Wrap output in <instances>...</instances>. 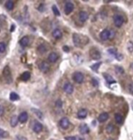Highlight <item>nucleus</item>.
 I'll list each match as a JSON object with an SVG mask.
<instances>
[{
	"instance_id": "f257e3e1",
	"label": "nucleus",
	"mask_w": 133,
	"mask_h": 140,
	"mask_svg": "<svg viewBox=\"0 0 133 140\" xmlns=\"http://www.w3.org/2000/svg\"><path fill=\"white\" fill-rule=\"evenodd\" d=\"M84 37H85L84 35H78V34H73V41L76 47H82V45H86V43H84V42L82 41V38H84Z\"/></svg>"
},
{
	"instance_id": "f03ea898",
	"label": "nucleus",
	"mask_w": 133,
	"mask_h": 140,
	"mask_svg": "<svg viewBox=\"0 0 133 140\" xmlns=\"http://www.w3.org/2000/svg\"><path fill=\"white\" fill-rule=\"evenodd\" d=\"M113 22L114 25H116L117 27H120L121 25H123L124 23V18L120 15H115L113 16Z\"/></svg>"
},
{
	"instance_id": "7ed1b4c3",
	"label": "nucleus",
	"mask_w": 133,
	"mask_h": 140,
	"mask_svg": "<svg viewBox=\"0 0 133 140\" xmlns=\"http://www.w3.org/2000/svg\"><path fill=\"white\" fill-rule=\"evenodd\" d=\"M73 78L76 83H78V84H82V83L83 82L84 76H83V75H82L81 72H75V73L73 74Z\"/></svg>"
},
{
	"instance_id": "20e7f679",
	"label": "nucleus",
	"mask_w": 133,
	"mask_h": 140,
	"mask_svg": "<svg viewBox=\"0 0 133 140\" xmlns=\"http://www.w3.org/2000/svg\"><path fill=\"white\" fill-rule=\"evenodd\" d=\"M38 67H39V69L41 70L42 72H44V73H47L49 69H50V66H49V64L47 62H41V63H39L38 65Z\"/></svg>"
},
{
	"instance_id": "39448f33",
	"label": "nucleus",
	"mask_w": 133,
	"mask_h": 140,
	"mask_svg": "<svg viewBox=\"0 0 133 140\" xmlns=\"http://www.w3.org/2000/svg\"><path fill=\"white\" fill-rule=\"evenodd\" d=\"M90 55H91V57L93 60H99L101 58V53L95 48H92V50L90 52Z\"/></svg>"
},
{
	"instance_id": "423d86ee",
	"label": "nucleus",
	"mask_w": 133,
	"mask_h": 140,
	"mask_svg": "<svg viewBox=\"0 0 133 140\" xmlns=\"http://www.w3.org/2000/svg\"><path fill=\"white\" fill-rule=\"evenodd\" d=\"M73 9H74V6H73V4L72 2H67L65 4V6H64V13L66 15L71 14L73 11Z\"/></svg>"
},
{
	"instance_id": "0eeeda50",
	"label": "nucleus",
	"mask_w": 133,
	"mask_h": 140,
	"mask_svg": "<svg viewBox=\"0 0 133 140\" xmlns=\"http://www.w3.org/2000/svg\"><path fill=\"white\" fill-rule=\"evenodd\" d=\"M100 38L103 41L110 39V29H104L103 31H101L100 34Z\"/></svg>"
},
{
	"instance_id": "6e6552de",
	"label": "nucleus",
	"mask_w": 133,
	"mask_h": 140,
	"mask_svg": "<svg viewBox=\"0 0 133 140\" xmlns=\"http://www.w3.org/2000/svg\"><path fill=\"white\" fill-rule=\"evenodd\" d=\"M60 124V127L63 128V129H67L70 126V121L67 117H63L59 122Z\"/></svg>"
},
{
	"instance_id": "1a4fd4ad",
	"label": "nucleus",
	"mask_w": 133,
	"mask_h": 140,
	"mask_svg": "<svg viewBox=\"0 0 133 140\" xmlns=\"http://www.w3.org/2000/svg\"><path fill=\"white\" fill-rule=\"evenodd\" d=\"M63 90L66 94H72L73 92V86L71 83H65L63 86Z\"/></svg>"
},
{
	"instance_id": "9d476101",
	"label": "nucleus",
	"mask_w": 133,
	"mask_h": 140,
	"mask_svg": "<svg viewBox=\"0 0 133 140\" xmlns=\"http://www.w3.org/2000/svg\"><path fill=\"white\" fill-rule=\"evenodd\" d=\"M33 130L35 133H40L42 130H43V125L40 123V122H37L35 121L34 123V126H33Z\"/></svg>"
},
{
	"instance_id": "9b49d317",
	"label": "nucleus",
	"mask_w": 133,
	"mask_h": 140,
	"mask_svg": "<svg viewBox=\"0 0 133 140\" xmlns=\"http://www.w3.org/2000/svg\"><path fill=\"white\" fill-rule=\"evenodd\" d=\"M79 131L80 133L82 134V135H85V134H88L90 132V129H89V127L85 123H83L82 124L81 126L79 127Z\"/></svg>"
},
{
	"instance_id": "f8f14e48",
	"label": "nucleus",
	"mask_w": 133,
	"mask_h": 140,
	"mask_svg": "<svg viewBox=\"0 0 133 140\" xmlns=\"http://www.w3.org/2000/svg\"><path fill=\"white\" fill-rule=\"evenodd\" d=\"M18 120L20 123H25L26 121L28 120V114L26 112H22L21 114L19 115Z\"/></svg>"
},
{
	"instance_id": "ddd939ff",
	"label": "nucleus",
	"mask_w": 133,
	"mask_h": 140,
	"mask_svg": "<svg viewBox=\"0 0 133 140\" xmlns=\"http://www.w3.org/2000/svg\"><path fill=\"white\" fill-rule=\"evenodd\" d=\"M48 60L50 61L51 63H55L58 60V55L56 53H54V52H52L48 56Z\"/></svg>"
},
{
	"instance_id": "4468645a",
	"label": "nucleus",
	"mask_w": 133,
	"mask_h": 140,
	"mask_svg": "<svg viewBox=\"0 0 133 140\" xmlns=\"http://www.w3.org/2000/svg\"><path fill=\"white\" fill-rule=\"evenodd\" d=\"M52 35H53V36H54L55 39H60L62 36H63V34H62V31H61L59 28H55L53 31V33H52Z\"/></svg>"
},
{
	"instance_id": "2eb2a0df",
	"label": "nucleus",
	"mask_w": 133,
	"mask_h": 140,
	"mask_svg": "<svg viewBox=\"0 0 133 140\" xmlns=\"http://www.w3.org/2000/svg\"><path fill=\"white\" fill-rule=\"evenodd\" d=\"M87 114H88V112H87L86 109H81L77 113V117L80 119H83V118H85L87 117Z\"/></svg>"
},
{
	"instance_id": "dca6fc26",
	"label": "nucleus",
	"mask_w": 133,
	"mask_h": 140,
	"mask_svg": "<svg viewBox=\"0 0 133 140\" xmlns=\"http://www.w3.org/2000/svg\"><path fill=\"white\" fill-rule=\"evenodd\" d=\"M89 16H88V13L85 12V11H81L79 14V18L82 22H85L86 20L88 19Z\"/></svg>"
},
{
	"instance_id": "f3484780",
	"label": "nucleus",
	"mask_w": 133,
	"mask_h": 140,
	"mask_svg": "<svg viewBox=\"0 0 133 140\" xmlns=\"http://www.w3.org/2000/svg\"><path fill=\"white\" fill-rule=\"evenodd\" d=\"M109 119V114L108 113H101L100 115V117H99V121L101 122V123H103V122H106V121Z\"/></svg>"
},
{
	"instance_id": "a211bd4d",
	"label": "nucleus",
	"mask_w": 133,
	"mask_h": 140,
	"mask_svg": "<svg viewBox=\"0 0 133 140\" xmlns=\"http://www.w3.org/2000/svg\"><path fill=\"white\" fill-rule=\"evenodd\" d=\"M20 45H21L22 47H27V46L29 45L28 36H23V37L21 38V40H20Z\"/></svg>"
},
{
	"instance_id": "6ab92c4d",
	"label": "nucleus",
	"mask_w": 133,
	"mask_h": 140,
	"mask_svg": "<svg viewBox=\"0 0 133 140\" xmlns=\"http://www.w3.org/2000/svg\"><path fill=\"white\" fill-rule=\"evenodd\" d=\"M4 76L6 77V79L11 80V73H10V69L8 67H6L4 69Z\"/></svg>"
},
{
	"instance_id": "aec40b11",
	"label": "nucleus",
	"mask_w": 133,
	"mask_h": 140,
	"mask_svg": "<svg viewBox=\"0 0 133 140\" xmlns=\"http://www.w3.org/2000/svg\"><path fill=\"white\" fill-rule=\"evenodd\" d=\"M18 122H19L18 117H17L16 116H13L12 117H11V120H10V124H11V127H16V125H17V123H18Z\"/></svg>"
},
{
	"instance_id": "412c9836",
	"label": "nucleus",
	"mask_w": 133,
	"mask_h": 140,
	"mask_svg": "<svg viewBox=\"0 0 133 140\" xmlns=\"http://www.w3.org/2000/svg\"><path fill=\"white\" fill-rule=\"evenodd\" d=\"M103 76H104L105 80H106L108 83H111H111H115V79H114L111 75H109V74H103Z\"/></svg>"
},
{
	"instance_id": "4be33fe9",
	"label": "nucleus",
	"mask_w": 133,
	"mask_h": 140,
	"mask_svg": "<svg viewBox=\"0 0 133 140\" xmlns=\"http://www.w3.org/2000/svg\"><path fill=\"white\" fill-rule=\"evenodd\" d=\"M5 6H6V9H7V10H12L13 8H14L15 4H14V2H13L12 0H8V1H6V2Z\"/></svg>"
},
{
	"instance_id": "5701e85b",
	"label": "nucleus",
	"mask_w": 133,
	"mask_h": 140,
	"mask_svg": "<svg viewBox=\"0 0 133 140\" xmlns=\"http://www.w3.org/2000/svg\"><path fill=\"white\" fill-rule=\"evenodd\" d=\"M30 77H31V75L29 72H24L22 74V76H21V79L23 81H27V80L30 79Z\"/></svg>"
},
{
	"instance_id": "b1692460",
	"label": "nucleus",
	"mask_w": 133,
	"mask_h": 140,
	"mask_svg": "<svg viewBox=\"0 0 133 140\" xmlns=\"http://www.w3.org/2000/svg\"><path fill=\"white\" fill-rule=\"evenodd\" d=\"M115 120H116V122H117L118 124H122L123 123V117L121 116L120 114H116L115 115Z\"/></svg>"
},
{
	"instance_id": "393cba45",
	"label": "nucleus",
	"mask_w": 133,
	"mask_h": 140,
	"mask_svg": "<svg viewBox=\"0 0 133 140\" xmlns=\"http://www.w3.org/2000/svg\"><path fill=\"white\" fill-rule=\"evenodd\" d=\"M37 50H38V52H39L40 54H44V53H45V52L47 51V47H46L44 44H41L39 47H38Z\"/></svg>"
},
{
	"instance_id": "a878e982",
	"label": "nucleus",
	"mask_w": 133,
	"mask_h": 140,
	"mask_svg": "<svg viewBox=\"0 0 133 140\" xmlns=\"http://www.w3.org/2000/svg\"><path fill=\"white\" fill-rule=\"evenodd\" d=\"M9 98L11 101H16V100H18L19 99V95L15 92H12L9 95Z\"/></svg>"
},
{
	"instance_id": "bb28decb",
	"label": "nucleus",
	"mask_w": 133,
	"mask_h": 140,
	"mask_svg": "<svg viewBox=\"0 0 133 140\" xmlns=\"http://www.w3.org/2000/svg\"><path fill=\"white\" fill-rule=\"evenodd\" d=\"M114 69H115L117 74H120V75H123L124 74V69L121 67H120V66H116Z\"/></svg>"
},
{
	"instance_id": "cd10ccee",
	"label": "nucleus",
	"mask_w": 133,
	"mask_h": 140,
	"mask_svg": "<svg viewBox=\"0 0 133 140\" xmlns=\"http://www.w3.org/2000/svg\"><path fill=\"white\" fill-rule=\"evenodd\" d=\"M108 53L111 55V56H114V57H116V55L118 54L116 48H109L108 49Z\"/></svg>"
},
{
	"instance_id": "c85d7f7f",
	"label": "nucleus",
	"mask_w": 133,
	"mask_h": 140,
	"mask_svg": "<svg viewBox=\"0 0 133 140\" xmlns=\"http://www.w3.org/2000/svg\"><path fill=\"white\" fill-rule=\"evenodd\" d=\"M101 65V62H98V63H96V64H93L92 67H91V68H92L93 71H97V70L100 68Z\"/></svg>"
},
{
	"instance_id": "c756f323",
	"label": "nucleus",
	"mask_w": 133,
	"mask_h": 140,
	"mask_svg": "<svg viewBox=\"0 0 133 140\" xmlns=\"http://www.w3.org/2000/svg\"><path fill=\"white\" fill-rule=\"evenodd\" d=\"M52 9H53V12H54V14L55 15V16H59L61 15L60 14V11H59V9L57 8V6H55V5H54V6H52Z\"/></svg>"
},
{
	"instance_id": "7c9ffc66",
	"label": "nucleus",
	"mask_w": 133,
	"mask_h": 140,
	"mask_svg": "<svg viewBox=\"0 0 133 140\" xmlns=\"http://www.w3.org/2000/svg\"><path fill=\"white\" fill-rule=\"evenodd\" d=\"M8 136H9V135H8V133H7L6 131H5L4 129H2V128H0V137L5 138V137H7Z\"/></svg>"
},
{
	"instance_id": "2f4dec72",
	"label": "nucleus",
	"mask_w": 133,
	"mask_h": 140,
	"mask_svg": "<svg viewBox=\"0 0 133 140\" xmlns=\"http://www.w3.org/2000/svg\"><path fill=\"white\" fill-rule=\"evenodd\" d=\"M106 131H107L108 133H112L114 131V126L112 124H109L106 127Z\"/></svg>"
},
{
	"instance_id": "473e14b6",
	"label": "nucleus",
	"mask_w": 133,
	"mask_h": 140,
	"mask_svg": "<svg viewBox=\"0 0 133 140\" xmlns=\"http://www.w3.org/2000/svg\"><path fill=\"white\" fill-rule=\"evenodd\" d=\"M6 44L4 42H0V53H4L6 51Z\"/></svg>"
},
{
	"instance_id": "72a5a7b5",
	"label": "nucleus",
	"mask_w": 133,
	"mask_h": 140,
	"mask_svg": "<svg viewBox=\"0 0 133 140\" xmlns=\"http://www.w3.org/2000/svg\"><path fill=\"white\" fill-rule=\"evenodd\" d=\"M127 48H128L129 52H133V42L132 41H130L129 43H128Z\"/></svg>"
},
{
	"instance_id": "f704fd0d",
	"label": "nucleus",
	"mask_w": 133,
	"mask_h": 140,
	"mask_svg": "<svg viewBox=\"0 0 133 140\" xmlns=\"http://www.w3.org/2000/svg\"><path fill=\"white\" fill-rule=\"evenodd\" d=\"M116 59L119 61H121L122 59H123V56L121 54H120V53H118L117 55H116Z\"/></svg>"
},
{
	"instance_id": "c9c22d12",
	"label": "nucleus",
	"mask_w": 133,
	"mask_h": 140,
	"mask_svg": "<svg viewBox=\"0 0 133 140\" xmlns=\"http://www.w3.org/2000/svg\"><path fill=\"white\" fill-rule=\"evenodd\" d=\"M114 36H115V31L112 29H110V39H112Z\"/></svg>"
},
{
	"instance_id": "e433bc0d",
	"label": "nucleus",
	"mask_w": 133,
	"mask_h": 140,
	"mask_svg": "<svg viewBox=\"0 0 133 140\" xmlns=\"http://www.w3.org/2000/svg\"><path fill=\"white\" fill-rule=\"evenodd\" d=\"M129 91H130V93L133 94V83H130L129 85Z\"/></svg>"
},
{
	"instance_id": "4c0bfd02",
	"label": "nucleus",
	"mask_w": 133,
	"mask_h": 140,
	"mask_svg": "<svg viewBox=\"0 0 133 140\" xmlns=\"http://www.w3.org/2000/svg\"><path fill=\"white\" fill-rule=\"evenodd\" d=\"M62 105H63V103H62V101H61V100H57L56 103H55V105H56L57 107H61V106H62Z\"/></svg>"
},
{
	"instance_id": "58836bf2",
	"label": "nucleus",
	"mask_w": 133,
	"mask_h": 140,
	"mask_svg": "<svg viewBox=\"0 0 133 140\" xmlns=\"http://www.w3.org/2000/svg\"><path fill=\"white\" fill-rule=\"evenodd\" d=\"M4 112H5V109H4V107L2 106V105H0V117H1V116H3Z\"/></svg>"
},
{
	"instance_id": "ea45409f",
	"label": "nucleus",
	"mask_w": 133,
	"mask_h": 140,
	"mask_svg": "<svg viewBox=\"0 0 133 140\" xmlns=\"http://www.w3.org/2000/svg\"><path fill=\"white\" fill-rule=\"evenodd\" d=\"M65 140H76V137H66Z\"/></svg>"
},
{
	"instance_id": "a19ab883",
	"label": "nucleus",
	"mask_w": 133,
	"mask_h": 140,
	"mask_svg": "<svg viewBox=\"0 0 133 140\" xmlns=\"http://www.w3.org/2000/svg\"><path fill=\"white\" fill-rule=\"evenodd\" d=\"M63 51H64V52H66V53H68V52L70 51V48L68 47L67 46H64V47H63Z\"/></svg>"
},
{
	"instance_id": "79ce46f5",
	"label": "nucleus",
	"mask_w": 133,
	"mask_h": 140,
	"mask_svg": "<svg viewBox=\"0 0 133 140\" xmlns=\"http://www.w3.org/2000/svg\"><path fill=\"white\" fill-rule=\"evenodd\" d=\"M92 84H93V86H98V85H99L98 81H97L96 79H94V78L92 79Z\"/></svg>"
},
{
	"instance_id": "37998d69",
	"label": "nucleus",
	"mask_w": 133,
	"mask_h": 140,
	"mask_svg": "<svg viewBox=\"0 0 133 140\" xmlns=\"http://www.w3.org/2000/svg\"><path fill=\"white\" fill-rule=\"evenodd\" d=\"M76 140H84V138L82 137H76Z\"/></svg>"
},
{
	"instance_id": "c03bdc74",
	"label": "nucleus",
	"mask_w": 133,
	"mask_h": 140,
	"mask_svg": "<svg viewBox=\"0 0 133 140\" xmlns=\"http://www.w3.org/2000/svg\"><path fill=\"white\" fill-rule=\"evenodd\" d=\"M17 140H26L25 138V137H18V138H17Z\"/></svg>"
},
{
	"instance_id": "a18cd8bd",
	"label": "nucleus",
	"mask_w": 133,
	"mask_h": 140,
	"mask_svg": "<svg viewBox=\"0 0 133 140\" xmlns=\"http://www.w3.org/2000/svg\"><path fill=\"white\" fill-rule=\"evenodd\" d=\"M15 25H12V26H11V31H14V30H15Z\"/></svg>"
},
{
	"instance_id": "49530a36",
	"label": "nucleus",
	"mask_w": 133,
	"mask_h": 140,
	"mask_svg": "<svg viewBox=\"0 0 133 140\" xmlns=\"http://www.w3.org/2000/svg\"><path fill=\"white\" fill-rule=\"evenodd\" d=\"M130 68H131V69L133 70V63L131 64V65H130Z\"/></svg>"
},
{
	"instance_id": "de8ad7c7",
	"label": "nucleus",
	"mask_w": 133,
	"mask_h": 140,
	"mask_svg": "<svg viewBox=\"0 0 133 140\" xmlns=\"http://www.w3.org/2000/svg\"><path fill=\"white\" fill-rule=\"evenodd\" d=\"M1 139H3V138H2V137H0V140H1Z\"/></svg>"
}]
</instances>
